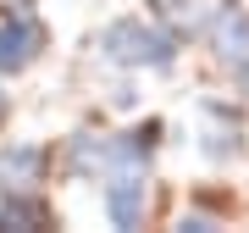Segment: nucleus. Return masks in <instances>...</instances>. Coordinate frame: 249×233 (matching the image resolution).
<instances>
[{
  "mask_svg": "<svg viewBox=\"0 0 249 233\" xmlns=\"http://www.w3.org/2000/svg\"><path fill=\"white\" fill-rule=\"evenodd\" d=\"M11 6H28V0H11Z\"/></svg>",
  "mask_w": 249,
  "mask_h": 233,
  "instance_id": "ddd939ff",
  "label": "nucleus"
},
{
  "mask_svg": "<svg viewBox=\"0 0 249 233\" xmlns=\"http://www.w3.org/2000/svg\"><path fill=\"white\" fill-rule=\"evenodd\" d=\"M50 216H55L50 200L34 189H6V200H0V228H45Z\"/></svg>",
  "mask_w": 249,
  "mask_h": 233,
  "instance_id": "9d476101",
  "label": "nucleus"
},
{
  "mask_svg": "<svg viewBox=\"0 0 249 233\" xmlns=\"http://www.w3.org/2000/svg\"><path fill=\"white\" fill-rule=\"evenodd\" d=\"M45 167H50V150H45V144H6V150H0V183H6V189L45 183Z\"/></svg>",
  "mask_w": 249,
  "mask_h": 233,
  "instance_id": "6e6552de",
  "label": "nucleus"
},
{
  "mask_svg": "<svg viewBox=\"0 0 249 233\" xmlns=\"http://www.w3.org/2000/svg\"><path fill=\"white\" fill-rule=\"evenodd\" d=\"M67 172L72 178H106L111 172V139L106 134H72L67 139Z\"/></svg>",
  "mask_w": 249,
  "mask_h": 233,
  "instance_id": "1a4fd4ad",
  "label": "nucleus"
},
{
  "mask_svg": "<svg viewBox=\"0 0 249 233\" xmlns=\"http://www.w3.org/2000/svg\"><path fill=\"white\" fill-rule=\"evenodd\" d=\"M39 50H45V22L28 17V11L17 6L6 22H0V72H6V78L28 72V67L39 61Z\"/></svg>",
  "mask_w": 249,
  "mask_h": 233,
  "instance_id": "39448f33",
  "label": "nucleus"
},
{
  "mask_svg": "<svg viewBox=\"0 0 249 233\" xmlns=\"http://www.w3.org/2000/svg\"><path fill=\"white\" fill-rule=\"evenodd\" d=\"M160 134H166V128H160L155 116H144L139 128L111 134V172H150L155 150H160Z\"/></svg>",
  "mask_w": 249,
  "mask_h": 233,
  "instance_id": "423d86ee",
  "label": "nucleus"
},
{
  "mask_svg": "<svg viewBox=\"0 0 249 233\" xmlns=\"http://www.w3.org/2000/svg\"><path fill=\"white\" fill-rule=\"evenodd\" d=\"M100 206H106L111 228H139L150 216V172H106Z\"/></svg>",
  "mask_w": 249,
  "mask_h": 233,
  "instance_id": "20e7f679",
  "label": "nucleus"
},
{
  "mask_svg": "<svg viewBox=\"0 0 249 233\" xmlns=\"http://www.w3.org/2000/svg\"><path fill=\"white\" fill-rule=\"evenodd\" d=\"M178 228H188V233H211V228H216V211H183Z\"/></svg>",
  "mask_w": 249,
  "mask_h": 233,
  "instance_id": "9b49d317",
  "label": "nucleus"
},
{
  "mask_svg": "<svg viewBox=\"0 0 249 233\" xmlns=\"http://www.w3.org/2000/svg\"><path fill=\"white\" fill-rule=\"evenodd\" d=\"M0 122H6V95H0Z\"/></svg>",
  "mask_w": 249,
  "mask_h": 233,
  "instance_id": "f8f14e48",
  "label": "nucleus"
},
{
  "mask_svg": "<svg viewBox=\"0 0 249 233\" xmlns=\"http://www.w3.org/2000/svg\"><path fill=\"white\" fill-rule=\"evenodd\" d=\"M211 45H216V67L227 72V83L249 95V11H222L211 28Z\"/></svg>",
  "mask_w": 249,
  "mask_h": 233,
  "instance_id": "7ed1b4c3",
  "label": "nucleus"
},
{
  "mask_svg": "<svg viewBox=\"0 0 249 233\" xmlns=\"http://www.w3.org/2000/svg\"><path fill=\"white\" fill-rule=\"evenodd\" d=\"M183 39L160 17H111L94 39V56L116 72H172Z\"/></svg>",
  "mask_w": 249,
  "mask_h": 233,
  "instance_id": "f257e3e1",
  "label": "nucleus"
},
{
  "mask_svg": "<svg viewBox=\"0 0 249 233\" xmlns=\"http://www.w3.org/2000/svg\"><path fill=\"white\" fill-rule=\"evenodd\" d=\"M155 6V17L172 28L178 39H199V34H211L216 28V17H222V0H150Z\"/></svg>",
  "mask_w": 249,
  "mask_h": 233,
  "instance_id": "0eeeda50",
  "label": "nucleus"
},
{
  "mask_svg": "<svg viewBox=\"0 0 249 233\" xmlns=\"http://www.w3.org/2000/svg\"><path fill=\"white\" fill-rule=\"evenodd\" d=\"M194 144L211 167H232L238 155L249 150V134H244V111L227 106V100H199V128H194Z\"/></svg>",
  "mask_w": 249,
  "mask_h": 233,
  "instance_id": "f03ea898",
  "label": "nucleus"
}]
</instances>
